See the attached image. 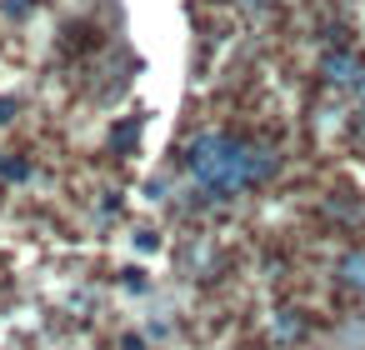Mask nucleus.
Segmentation results:
<instances>
[{
  "mask_svg": "<svg viewBox=\"0 0 365 350\" xmlns=\"http://www.w3.org/2000/svg\"><path fill=\"white\" fill-rule=\"evenodd\" d=\"M270 170H275L270 150H255V145H245L235 135H220V130L195 135L185 145V175L210 195H240V190L260 185Z\"/></svg>",
  "mask_w": 365,
  "mask_h": 350,
  "instance_id": "nucleus-1",
  "label": "nucleus"
},
{
  "mask_svg": "<svg viewBox=\"0 0 365 350\" xmlns=\"http://www.w3.org/2000/svg\"><path fill=\"white\" fill-rule=\"evenodd\" d=\"M320 76L330 81V86H360V76H365V66H360V56L355 51H330L325 61H320Z\"/></svg>",
  "mask_w": 365,
  "mask_h": 350,
  "instance_id": "nucleus-2",
  "label": "nucleus"
},
{
  "mask_svg": "<svg viewBox=\"0 0 365 350\" xmlns=\"http://www.w3.org/2000/svg\"><path fill=\"white\" fill-rule=\"evenodd\" d=\"M340 280H345L350 290H365V250H350V255L340 260Z\"/></svg>",
  "mask_w": 365,
  "mask_h": 350,
  "instance_id": "nucleus-3",
  "label": "nucleus"
},
{
  "mask_svg": "<svg viewBox=\"0 0 365 350\" xmlns=\"http://www.w3.org/2000/svg\"><path fill=\"white\" fill-rule=\"evenodd\" d=\"M36 6H41V0H0V11H6L11 21H31V16H36Z\"/></svg>",
  "mask_w": 365,
  "mask_h": 350,
  "instance_id": "nucleus-4",
  "label": "nucleus"
},
{
  "mask_svg": "<svg viewBox=\"0 0 365 350\" xmlns=\"http://www.w3.org/2000/svg\"><path fill=\"white\" fill-rule=\"evenodd\" d=\"M275 335H280V340H295V335H300V320H295V310H285V315H280Z\"/></svg>",
  "mask_w": 365,
  "mask_h": 350,
  "instance_id": "nucleus-5",
  "label": "nucleus"
},
{
  "mask_svg": "<svg viewBox=\"0 0 365 350\" xmlns=\"http://www.w3.org/2000/svg\"><path fill=\"white\" fill-rule=\"evenodd\" d=\"M135 250H160V235L155 230H135Z\"/></svg>",
  "mask_w": 365,
  "mask_h": 350,
  "instance_id": "nucleus-6",
  "label": "nucleus"
},
{
  "mask_svg": "<svg viewBox=\"0 0 365 350\" xmlns=\"http://www.w3.org/2000/svg\"><path fill=\"white\" fill-rule=\"evenodd\" d=\"M6 120H16V101H11V96H0V125H6Z\"/></svg>",
  "mask_w": 365,
  "mask_h": 350,
  "instance_id": "nucleus-7",
  "label": "nucleus"
},
{
  "mask_svg": "<svg viewBox=\"0 0 365 350\" xmlns=\"http://www.w3.org/2000/svg\"><path fill=\"white\" fill-rule=\"evenodd\" d=\"M145 200H165V180H150L145 185Z\"/></svg>",
  "mask_w": 365,
  "mask_h": 350,
  "instance_id": "nucleus-8",
  "label": "nucleus"
},
{
  "mask_svg": "<svg viewBox=\"0 0 365 350\" xmlns=\"http://www.w3.org/2000/svg\"><path fill=\"white\" fill-rule=\"evenodd\" d=\"M245 6H260V0H245Z\"/></svg>",
  "mask_w": 365,
  "mask_h": 350,
  "instance_id": "nucleus-9",
  "label": "nucleus"
}]
</instances>
